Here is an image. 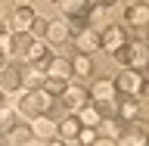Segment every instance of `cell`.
<instances>
[{
    "mask_svg": "<svg viewBox=\"0 0 149 146\" xmlns=\"http://www.w3.org/2000/svg\"><path fill=\"white\" fill-rule=\"evenodd\" d=\"M53 109H56V96H50L44 87H37V90H25V93H22V100L16 103V112H19V115H25V118L53 115Z\"/></svg>",
    "mask_w": 149,
    "mask_h": 146,
    "instance_id": "1",
    "label": "cell"
},
{
    "mask_svg": "<svg viewBox=\"0 0 149 146\" xmlns=\"http://www.w3.org/2000/svg\"><path fill=\"white\" fill-rule=\"evenodd\" d=\"M112 59L124 68H134V72H146V44L143 41H124L118 50H112Z\"/></svg>",
    "mask_w": 149,
    "mask_h": 146,
    "instance_id": "2",
    "label": "cell"
},
{
    "mask_svg": "<svg viewBox=\"0 0 149 146\" xmlns=\"http://www.w3.org/2000/svg\"><path fill=\"white\" fill-rule=\"evenodd\" d=\"M115 93H130V96H140L146 100V75L143 72H134V68H124V72L112 81Z\"/></svg>",
    "mask_w": 149,
    "mask_h": 146,
    "instance_id": "3",
    "label": "cell"
},
{
    "mask_svg": "<svg viewBox=\"0 0 149 146\" xmlns=\"http://www.w3.org/2000/svg\"><path fill=\"white\" fill-rule=\"evenodd\" d=\"M115 143L118 146H146V124L140 118L121 121V131H118V137H115Z\"/></svg>",
    "mask_w": 149,
    "mask_h": 146,
    "instance_id": "4",
    "label": "cell"
},
{
    "mask_svg": "<svg viewBox=\"0 0 149 146\" xmlns=\"http://www.w3.org/2000/svg\"><path fill=\"white\" fill-rule=\"evenodd\" d=\"M87 103H90V93H87V87H81V84H72V81H68V87L59 93V103H56V106H65L68 112H78L81 106H87Z\"/></svg>",
    "mask_w": 149,
    "mask_h": 146,
    "instance_id": "5",
    "label": "cell"
},
{
    "mask_svg": "<svg viewBox=\"0 0 149 146\" xmlns=\"http://www.w3.org/2000/svg\"><path fill=\"white\" fill-rule=\"evenodd\" d=\"M0 90L3 93L22 90V65L19 62H6L3 68H0Z\"/></svg>",
    "mask_w": 149,
    "mask_h": 146,
    "instance_id": "6",
    "label": "cell"
},
{
    "mask_svg": "<svg viewBox=\"0 0 149 146\" xmlns=\"http://www.w3.org/2000/svg\"><path fill=\"white\" fill-rule=\"evenodd\" d=\"M140 112H143V100L140 96H130V93H121L118 96V118L121 121L140 118Z\"/></svg>",
    "mask_w": 149,
    "mask_h": 146,
    "instance_id": "7",
    "label": "cell"
},
{
    "mask_svg": "<svg viewBox=\"0 0 149 146\" xmlns=\"http://www.w3.org/2000/svg\"><path fill=\"white\" fill-rule=\"evenodd\" d=\"M31 137L34 140H53L56 137L53 115H37V118H31Z\"/></svg>",
    "mask_w": 149,
    "mask_h": 146,
    "instance_id": "8",
    "label": "cell"
},
{
    "mask_svg": "<svg viewBox=\"0 0 149 146\" xmlns=\"http://www.w3.org/2000/svg\"><path fill=\"white\" fill-rule=\"evenodd\" d=\"M74 47H78V53L90 56L93 50H100V31H93V28H81V31L74 34Z\"/></svg>",
    "mask_w": 149,
    "mask_h": 146,
    "instance_id": "9",
    "label": "cell"
},
{
    "mask_svg": "<svg viewBox=\"0 0 149 146\" xmlns=\"http://www.w3.org/2000/svg\"><path fill=\"white\" fill-rule=\"evenodd\" d=\"M124 41H127V37H124V28H118V25H106V28H102V34H100V47L106 50V53L118 50Z\"/></svg>",
    "mask_w": 149,
    "mask_h": 146,
    "instance_id": "10",
    "label": "cell"
},
{
    "mask_svg": "<svg viewBox=\"0 0 149 146\" xmlns=\"http://www.w3.org/2000/svg\"><path fill=\"white\" fill-rule=\"evenodd\" d=\"M124 22H127L130 28H146V25H149V3L124 6Z\"/></svg>",
    "mask_w": 149,
    "mask_h": 146,
    "instance_id": "11",
    "label": "cell"
},
{
    "mask_svg": "<svg viewBox=\"0 0 149 146\" xmlns=\"http://www.w3.org/2000/svg\"><path fill=\"white\" fill-rule=\"evenodd\" d=\"M44 72H47V75H53V78H65V81L74 75V72H72V59H62V56L47 59V62H44Z\"/></svg>",
    "mask_w": 149,
    "mask_h": 146,
    "instance_id": "12",
    "label": "cell"
},
{
    "mask_svg": "<svg viewBox=\"0 0 149 146\" xmlns=\"http://www.w3.org/2000/svg\"><path fill=\"white\" fill-rule=\"evenodd\" d=\"M34 16L37 13L31 6H16L13 16H9V28H13V31H28V25L34 22Z\"/></svg>",
    "mask_w": 149,
    "mask_h": 146,
    "instance_id": "13",
    "label": "cell"
},
{
    "mask_svg": "<svg viewBox=\"0 0 149 146\" xmlns=\"http://www.w3.org/2000/svg\"><path fill=\"white\" fill-rule=\"evenodd\" d=\"M47 44H65V41H72V28L65 25L62 19H56V22H50L47 25Z\"/></svg>",
    "mask_w": 149,
    "mask_h": 146,
    "instance_id": "14",
    "label": "cell"
},
{
    "mask_svg": "<svg viewBox=\"0 0 149 146\" xmlns=\"http://www.w3.org/2000/svg\"><path fill=\"white\" fill-rule=\"evenodd\" d=\"M78 131H81V121H78V115H65V118L56 124V137L74 140V137H78Z\"/></svg>",
    "mask_w": 149,
    "mask_h": 146,
    "instance_id": "15",
    "label": "cell"
},
{
    "mask_svg": "<svg viewBox=\"0 0 149 146\" xmlns=\"http://www.w3.org/2000/svg\"><path fill=\"white\" fill-rule=\"evenodd\" d=\"M44 78H47V72L44 68H25L22 65V84H25V90H37V87H44Z\"/></svg>",
    "mask_w": 149,
    "mask_h": 146,
    "instance_id": "16",
    "label": "cell"
},
{
    "mask_svg": "<svg viewBox=\"0 0 149 146\" xmlns=\"http://www.w3.org/2000/svg\"><path fill=\"white\" fill-rule=\"evenodd\" d=\"M25 59H28V65H37V68H44V62L50 59V56H47V44H44V41H31V47H28Z\"/></svg>",
    "mask_w": 149,
    "mask_h": 146,
    "instance_id": "17",
    "label": "cell"
},
{
    "mask_svg": "<svg viewBox=\"0 0 149 146\" xmlns=\"http://www.w3.org/2000/svg\"><path fill=\"white\" fill-rule=\"evenodd\" d=\"M74 115H78V121H81L84 128H100V112H96V106H93V103L81 106Z\"/></svg>",
    "mask_w": 149,
    "mask_h": 146,
    "instance_id": "18",
    "label": "cell"
},
{
    "mask_svg": "<svg viewBox=\"0 0 149 146\" xmlns=\"http://www.w3.org/2000/svg\"><path fill=\"white\" fill-rule=\"evenodd\" d=\"M31 41H34V37L28 34V31H13V56H25Z\"/></svg>",
    "mask_w": 149,
    "mask_h": 146,
    "instance_id": "19",
    "label": "cell"
},
{
    "mask_svg": "<svg viewBox=\"0 0 149 146\" xmlns=\"http://www.w3.org/2000/svg\"><path fill=\"white\" fill-rule=\"evenodd\" d=\"M90 93V100H112V96H115V87H112V81H96L93 84V90H87Z\"/></svg>",
    "mask_w": 149,
    "mask_h": 146,
    "instance_id": "20",
    "label": "cell"
},
{
    "mask_svg": "<svg viewBox=\"0 0 149 146\" xmlns=\"http://www.w3.org/2000/svg\"><path fill=\"white\" fill-rule=\"evenodd\" d=\"M16 115H19V112L13 109V106H0V131H3V134H9V131L19 124Z\"/></svg>",
    "mask_w": 149,
    "mask_h": 146,
    "instance_id": "21",
    "label": "cell"
},
{
    "mask_svg": "<svg viewBox=\"0 0 149 146\" xmlns=\"http://www.w3.org/2000/svg\"><path fill=\"white\" fill-rule=\"evenodd\" d=\"M72 72H74V75H81V78H87V75H93V62H90V56L78 53V56L72 59Z\"/></svg>",
    "mask_w": 149,
    "mask_h": 146,
    "instance_id": "22",
    "label": "cell"
},
{
    "mask_svg": "<svg viewBox=\"0 0 149 146\" xmlns=\"http://www.w3.org/2000/svg\"><path fill=\"white\" fill-rule=\"evenodd\" d=\"M6 137H9V143H13V146H25V143L34 140V137H31V128H22V124H16Z\"/></svg>",
    "mask_w": 149,
    "mask_h": 146,
    "instance_id": "23",
    "label": "cell"
},
{
    "mask_svg": "<svg viewBox=\"0 0 149 146\" xmlns=\"http://www.w3.org/2000/svg\"><path fill=\"white\" fill-rule=\"evenodd\" d=\"M65 87H68V81H65V78H53V75H47V78H44V90L50 93V96H59Z\"/></svg>",
    "mask_w": 149,
    "mask_h": 146,
    "instance_id": "24",
    "label": "cell"
},
{
    "mask_svg": "<svg viewBox=\"0 0 149 146\" xmlns=\"http://www.w3.org/2000/svg\"><path fill=\"white\" fill-rule=\"evenodd\" d=\"M47 25H50V19H44V16H34V22L28 25V34L34 37V41H40V37H47Z\"/></svg>",
    "mask_w": 149,
    "mask_h": 146,
    "instance_id": "25",
    "label": "cell"
},
{
    "mask_svg": "<svg viewBox=\"0 0 149 146\" xmlns=\"http://www.w3.org/2000/svg\"><path fill=\"white\" fill-rule=\"evenodd\" d=\"M96 137H100V131H96V128H84V124H81V131H78L74 143H78V146H90Z\"/></svg>",
    "mask_w": 149,
    "mask_h": 146,
    "instance_id": "26",
    "label": "cell"
},
{
    "mask_svg": "<svg viewBox=\"0 0 149 146\" xmlns=\"http://www.w3.org/2000/svg\"><path fill=\"white\" fill-rule=\"evenodd\" d=\"M0 53L13 56V31H3V34H0Z\"/></svg>",
    "mask_w": 149,
    "mask_h": 146,
    "instance_id": "27",
    "label": "cell"
},
{
    "mask_svg": "<svg viewBox=\"0 0 149 146\" xmlns=\"http://www.w3.org/2000/svg\"><path fill=\"white\" fill-rule=\"evenodd\" d=\"M90 146H118V143H115L112 137H96V140H93Z\"/></svg>",
    "mask_w": 149,
    "mask_h": 146,
    "instance_id": "28",
    "label": "cell"
},
{
    "mask_svg": "<svg viewBox=\"0 0 149 146\" xmlns=\"http://www.w3.org/2000/svg\"><path fill=\"white\" fill-rule=\"evenodd\" d=\"M47 146H65V140L62 137H53V140H47Z\"/></svg>",
    "mask_w": 149,
    "mask_h": 146,
    "instance_id": "29",
    "label": "cell"
},
{
    "mask_svg": "<svg viewBox=\"0 0 149 146\" xmlns=\"http://www.w3.org/2000/svg\"><path fill=\"white\" fill-rule=\"evenodd\" d=\"M16 6H31V0H13Z\"/></svg>",
    "mask_w": 149,
    "mask_h": 146,
    "instance_id": "30",
    "label": "cell"
},
{
    "mask_svg": "<svg viewBox=\"0 0 149 146\" xmlns=\"http://www.w3.org/2000/svg\"><path fill=\"white\" fill-rule=\"evenodd\" d=\"M96 3H102V6H109V3H118V0H96Z\"/></svg>",
    "mask_w": 149,
    "mask_h": 146,
    "instance_id": "31",
    "label": "cell"
},
{
    "mask_svg": "<svg viewBox=\"0 0 149 146\" xmlns=\"http://www.w3.org/2000/svg\"><path fill=\"white\" fill-rule=\"evenodd\" d=\"M3 31H9V28H6V22H3V19H0V34H3Z\"/></svg>",
    "mask_w": 149,
    "mask_h": 146,
    "instance_id": "32",
    "label": "cell"
},
{
    "mask_svg": "<svg viewBox=\"0 0 149 146\" xmlns=\"http://www.w3.org/2000/svg\"><path fill=\"white\" fill-rule=\"evenodd\" d=\"M124 3H127V6H134V3H143V0H124Z\"/></svg>",
    "mask_w": 149,
    "mask_h": 146,
    "instance_id": "33",
    "label": "cell"
},
{
    "mask_svg": "<svg viewBox=\"0 0 149 146\" xmlns=\"http://www.w3.org/2000/svg\"><path fill=\"white\" fill-rule=\"evenodd\" d=\"M3 65H6V56H3V53H0V68H3Z\"/></svg>",
    "mask_w": 149,
    "mask_h": 146,
    "instance_id": "34",
    "label": "cell"
},
{
    "mask_svg": "<svg viewBox=\"0 0 149 146\" xmlns=\"http://www.w3.org/2000/svg\"><path fill=\"white\" fill-rule=\"evenodd\" d=\"M25 146H44V143H37V140H31V143H25Z\"/></svg>",
    "mask_w": 149,
    "mask_h": 146,
    "instance_id": "35",
    "label": "cell"
},
{
    "mask_svg": "<svg viewBox=\"0 0 149 146\" xmlns=\"http://www.w3.org/2000/svg\"><path fill=\"white\" fill-rule=\"evenodd\" d=\"M3 103H6V100H3V90H0V106H3Z\"/></svg>",
    "mask_w": 149,
    "mask_h": 146,
    "instance_id": "36",
    "label": "cell"
},
{
    "mask_svg": "<svg viewBox=\"0 0 149 146\" xmlns=\"http://www.w3.org/2000/svg\"><path fill=\"white\" fill-rule=\"evenodd\" d=\"M56 3H59V0H56Z\"/></svg>",
    "mask_w": 149,
    "mask_h": 146,
    "instance_id": "37",
    "label": "cell"
},
{
    "mask_svg": "<svg viewBox=\"0 0 149 146\" xmlns=\"http://www.w3.org/2000/svg\"><path fill=\"white\" fill-rule=\"evenodd\" d=\"M0 3H3V0H0Z\"/></svg>",
    "mask_w": 149,
    "mask_h": 146,
    "instance_id": "38",
    "label": "cell"
}]
</instances>
